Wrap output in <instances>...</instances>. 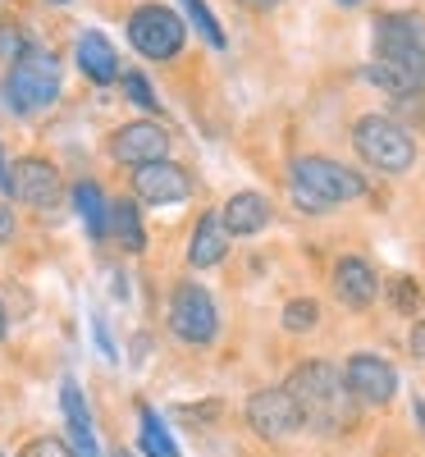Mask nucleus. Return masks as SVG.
<instances>
[{
    "mask_svg": "<svg viewBox=\"0 0 425 457\" xmlns=\"http://www.w3.org/2000/svg\"><path fill=\"white\" fill-rule=\"evenodd\" d=\"M366 79L384 87L394 101L425 92V19L412 10L375 19V60L366 64Z\"/></svg>",
    "mask_w": 425,
    "mask_h": 457,
    "instance_id": "obj_1",
    "label": "nucleus"
},
{
    "mask_svg": "<svg viewBox=\"0 0 425 457\" xmlns=\"http://www.w3.org/2000/svg\"><path fill=\"white\" fill-rule=\"evenodd\" d=\"M284 389H288V398H293V407L302 416V430H312V435L334 439V435H343L347 426H353V416H357V403H353V394H347V385H343V370L321 361V357L302 361L288 375Z\"/></svg>",
    "mask_w": 425,
    "mask_h": 457,
    "instance_id": "obj_2",
    "label": "nucleus"
},
{
    "mask_svg": "<svg viewBox=\"0 0 425 457\" xmlns=\"http://www.w3.org/2000/svg\"><path fill=\"white\" fill-rule=\"evenodd\" d=\"M288 193L293 206L306 215H325L338 202H357L366 193V179L357 170H347L329 156H297L288 165Z\"/></svg>",
    "mask_w": 425,
    "mask_h": 457,
    "instance_id": "obj_3",
    "label": "nucleus"
},
{
    "mask_svg": "<svg viewBox=\"0 0 425 457\" xmlns=\"http://www.w3.org/2000/svg\"><path fill=\"white\" fill-rule=\"evenodd\" d=\"M60 96V60L42 46H28L5 73V101L14 114H37Z\"/></svg>",
    "mask_w": 425,
    "mask_h": 457,
    "instance_id": "obj_4",
    "label": "nucleus"
},
{
    "mask_svg": "<svg viewBox=\"0 0 425 457\" xmlns=\"http://www.w3.org/2000/svg\"><path fill=\"white\" fill-rule=\"evenodd\" d=\"M353 146L362 151V161L384 170V174H407L412 161H416V142L412 133L389 120V114H362L353 124Z\"/></svg>",
    "mask_w": 425,
    "mask_h": 457,
    "instance_id": "obj_5",
    "label": "nucleus"
},
{
    "mask_svg": "<svg viewBox=\"0 0 425 457\" xmlns=\"http://www.w3.org/2000/svg\"><path fill=\"white\" fill-rule=\"evenodd\" d=\"M170 329L192 343V348H206V343L220 334V312H215V297L202 284H179L170 297Z\"/></svg>",
    "mask_w": 425,
    "mask_h": 457,
    "instance_id": "obj_6",
    "label": "nucleus"
},
{
    "mask_svg": "<svg viewBox=\"0 0 425 457\" xmlns=\"http://www.w3.org/2000/svg\"><path fill=\"white\" fill-rule=\"evenodd\" d=\"M183 37H188L183 19L174 10H165V5H142L129 19V42L146 60H174L183 51Z\"/></svg>",
    "mask_w": 425,
    "mask_h": 457,
    "instance_id": "obj_7",
    "label": "nucleus"
},
{
    "mask_svg": "<svg viewBox=\"0 0 425 457\" xmlns=\"http://www.w3.org/2000/svg\"><path fill=\"white\" fill-rule=\"evenodd\" d=\"M343 385H347V394H353V403L384 407L398 394V370L375 353H353L347 366H343Z\"/></svg>",
    "mask_w": 425,
    "mask_h": 457,
    "instance_id": "obj_8",
    "label": "nucleus"
},
{
    "mask_svg": "<svg viewBox=\"0 0 425 457\" xmlns=\"http://www.w3.org/2000/svg\"><path fill=\"white\" fill-rule=\"evenodd\" d=\"M10 197L32 211H51L64 197V179L46 156H23L10 165Z\"/></svg>",
    "mask_w": 425,
    "mask_h": 457,
    "instance_id": "obj_9",
    "label": "nucleus"
},
{
    "mask_svg": "<svg viewBox=\"0 0 425 457\" xmlns=\"http://www.w3.org/2000/svg\"><path fill=\"white\" fill-rule=\"evenodd\" d=\"M247 426L270 439V444H279V439H293L302 430V416L288 398V389H256L247 398Z\"/></svg>",
    "mask_w": 425,
    "mask_h": 457,
    "instance_id": "obj_10",
    "label": "nucleus"
},
{
    "mask_svg": "<svg viewBox=\"0 0 425 457\" xmlns=\"http://www.w3.org/2000/svg\"><path fill=\"white\" fill-rule=\"evenodd\" d=\"M165 151H170V133L151 120H133L124 129H114V137H110V156L120 165H133V170L151 165V161H165Z\"/></svg>",
    "mask_w": 425,
    "mask_h": 457,
    "instance_id": "obj_11",
    "label": "nucleus"
},
{
    "mask_svg": "<svg viewBox=\"0 0 425 457\" xmlns=\"http://www.w3.org/2000/svg\"><path fill=\"white\" fill-rule=\"evenodd\" d=\"M133 193H138L146 206H174V202H188L192 179H188L183 165L151 161V165H138V170H133Z\"/></svg>",
    "mask_w": 425,
    "mask_h": 457,
    "instance_id": "obj_12",
    "label": "nucleus"
},
{
    "mask_svg": "<svg viewBox=\"0 0 425 457\" xmlns=\"http://www.w3.org/2000/svg\"><path fill=\"white\" fill-rule=\"evenodd\" d=\"M334 293L347 312H366L371 302L379 297V275H375V265L362 261V256H343L334 265Z\"/></svg>",
    "mask_w": 425,
    "mask_h": 457,
    "instance_id": "obj_13",
    "label": "nucleus"
},
{
    "mask_svg": "<svg viewBox=\"0 0 425 457\" xmlns=\"http://www.w3.org/2000/svg\"><path fill=\"white\" fill-rule=\"evenodd\" d=\"M60 411H64V426H69V453L73 457H101L96 435H92V416H88V403H83V389L73 385V379L60 385Z\"/></svg>",
    "mask_w": 425,
    "mask_h": 457,
    "instance_id": "obj_14",
    "label": "nucleus"
},
{
    "mask_svg": "<svg viewBox=\"0 0 425 457\" xmlns=\"http://www.w3.org/2000/svg\"><path fill=\"white\" fill-rule=\"evenodd\" d=\"M270 202L261 197V193H234L224 202V211H220V220H224V234L229 238H252V234H261V228L270 224Z\"/></svg>",
    "mask_w": 425,
    "mask_h": 457,
    "instance_id": "obj_15",
    "label": "nucleus"
},
{
    "mask_svg": "<svg viewBox=\"0 0 425 457\" xmlns=\"http://www.w3.org/2000/svg\"><path fill=\"white\" fill-rule=\"evenodd\" d=\"M229 252V234H224V220L215 211H206L197 220V228H192V243H188V265L192 270H211V265H220Z\"/></svg>",
    "mask_w": 425,
    "mask_h": 457,
    "instance_id": "obj_16",
    "label": "nucleus"
},
{
    "mask_svg": "<svg viewBox=\"0 0 425 457\" xmlns=\"http://www.w3.org/2000/svg\"><path fill=\"white\" fill-rule=\"evenodd\" d=\"M79 69L88 73L92 83H110L120 79V55L105 42V32H83L79 37Z\"/></svg>",
    "mask_w": 425,
    "mask_h": 457,
    "instance_id": "obj_17",
    "label": "nucleus"
},
{
    "mask_svg": "<svg viewBox=\"0 0 425 457\" xmlns=\"http://www.w3.org/2000/svg\"><path fill=\"white\" fill-rule=\"evenodd\" d=\"M138 421H142V453H146V457H183L179 444L170 439L165 421H161L151 407H138Z\"/></svg>",
    "mask_w": 425,
    "mask_h": 457,
    "instance_id": "obj_18",
    "label": "nucleus"
},
{
    "mask_svg": "<svg viewBox=\"0 0 425 457\" xmlns=\"http://www.w3.org/2000/svg\"><path fill=\"white\" fill-rule=\"evenodd\" d=\"M110 228H114V238H120L124 252H142V247H146L142 215H138L133 202H114V211H110Z\"/></svg>",
    "mask_w": 425,
    "mask_h": 457,
    "instance_id": "obj_19",
    "label": "nucleus"
},
{
    "mask_svg": "<svg viewBox=\"0 0 425 457\" xmlns=\"http://www.w3.org/2000/svg\"><path fill=\"white\" fill-rule=\"evenodd\" d=\"M73 206H79V215L88 220L92 234H105V228H110L105 197H101V187H96V183H79V187H73Z\"/></svg>",
    "mask_w": 425,
    "mask_h": 457,
    "instance_id": "obj_20",
    "label": "nucleus"
},
{
    "mask_svg": "<svg viewBox=\"0 0 425 457\" xmlns=\"http://www.w3.org/2000/svg\"><path fill=\"white\" fill-rule=\"evenodd\" d=\"M183 10H188L192 28H197V32L206 37V42L220 51V46H224V28H220V19L211 14V5H206V0H183Z\"/></svg>",
    "mask_w": 425,
    "mask_h": 457,
    "instance_id": "obj_21",
    "label": "nucleus"
},
{
    "mask_svg": "<svg viewBox=\"0 0 425 457\" xmlns=\"http://www.w3.org/2000/svg\"><path fill=\"white\" fill-rule=\"evenodd\" d=\"M316 320H321V307L312 297H293L284 307V329H293V334H312Z\"/></svg>",
    "mask_w": 425,
    "mask_h": 457,
    "instance_id": "obj_22",
    "label": "nucleus"
},
{
    "mask_svg": "<svg viewBox=\"0 0 425 457\" xmlns=\"http://www.w3.org/2000/svg\"><path fill=\"white\" fill-rule=\"evenodd\" d=\"M28 46H32V42H28V37H23L19 28L0 23V60H10V64H14V60H19V55H23Z\"/></svg>",
    "mask_w": 425,
    "mask_h": 457,
    "instance_id": "obj_23",
    "label": "nucleus"
},
{
    "mask_svg": "<svg viewBox=\"0 0 425 457\" xmlns=\"http://www.w3.org/2000/svg\"><path fill=\"white\" fill-rule=\"evenodd\" d=\"M19 457H73L69 453V444L64 439H55V435H42V439H32Z\"/></svg>",
    "mask_w": 425,
    "mask_h": 457,
    "instance_id": "obj_24",
    "label": "nucleus"
},
{
    "mask_svg": "<svg viewBox=\"0 0 425 457\" xmlns=\"http://www.w3.org/2000/svg\"><path fill=\"white\" fill-rule=\"evenodd\" d=\"M124 92H129L142 110H161V105H156V92H151V83L142 79V73H124Z\"/></svg>",
    "mask_w": 425,
    "mask_h": 457,
    "instance_id": "obj_25",
    "label": "nucleus"
},
{
    "mask_svg": "<svg viewBox=\"0 0 425 457\" xmlns=\"http://www.w3.org/2000/svg\"><path fill=\"white\" fill-rule=\"evenodd\" d=\"M416 302H421L416 284H412V279H398V284H394V307H398V312H412Z\"/></svg>",
    "mask_w": 425,
    "mask_h": 457,
    "instance_id": "obj_26",
    "label": "nucleus"
},
{
    "mask_svg": "<svg viewBox=\"0 0 425 457\" xmlns=\"http://www.w3.org/2000/svg\"><path fill=\"white\" fill-rule=\"evenodd\" d=\"M14 238V211L5 206V202H0V247H5Z\"/></svg>",
    "mask_w": 425,
    "mask_h": 457,
    "instance_id": "obj_27",
    "label": "nucleus"
},
{
    "mask_svg": "<svg viewBox=\"0 0 425 457\" xmlns=\"http://www.w3.org/2000/svg\"><path fill=\"white\" fill-rule=\"evenodd\" d=\"M407 343H412V357H416V361H425V320H416V325H412V338H407Z\"/></svg>",
    "mask_w": 425,
    "mask_h": 457,
    "instance_id": "obj_28",
    "label": "nucleus"
},
{
    "mask_svg": "<svg viewBox=\"0 0 425 457\" xmlns=\"http://www.w3.org/2000/svg\"><path fill=\"white\" fill-rule=\"evenodd\" d=\"M238 5H247V10H275V5H284V0H238Z\"/></svg>",
    "mask_w": 425,
    "mask_h": 457,
    "instance_id": "obj_29",
    "label": "nucleus"
},
{
    "mask_svg": "<svg viewBox=\"0 0 425 457\" xmlns=\"http://www.w3.org/2000/svg\"><path fill=\"white\" fill-rule=\"evenodd\" d=\"M0 193H10V165H5V156H0Z\"/></svg>",
    "mask_w": 425,
    "mask_h": 457,
    "instance_id": "obj_30",
    "label": "nucleus"
},
{
    "mask_svg": "<svg viewBox=\"0 0 425 457\" xmlns=\"http://www.w3.org/2000/svg\"><path fill=\"white\" fill-rule=\"evenodd\" d=\"M10 334V325H5V307H0V338H5Z\"/></svg>",
    "mask_w": 425,
    "mask_h": 457,
    "instance_id": "obj_31",
    "label": "nucleus"
},
{
    "mask_svg": "<svg viewBox=\"0 0 425 457\" xmlns=\"http://www.w3.org/2000/svg\"><path fill=\"white\" fill-rule=\"evenodd\" d=\"M338 5H362V0H338Z\"/></svg>",
    "mask_w": 425,
    "mask_h": 457,
    "instance_id": "obj_32",
    "label": "nucleus"
},
{
    "mask_svg": "<svg viewBox=\"0 0 425 457\" xmlns=\"http://www.w3.org/2000/svg\"><path fill=\"white\" fill-rule=\"evenodd\" d=\"M120 457H133V453H120Z\"/></svg>",
    "mask_w": 425,
    "mask_h": 457,
    "instance_id": "obj_33",
    "label": "nucleus"
}]
</instances>
